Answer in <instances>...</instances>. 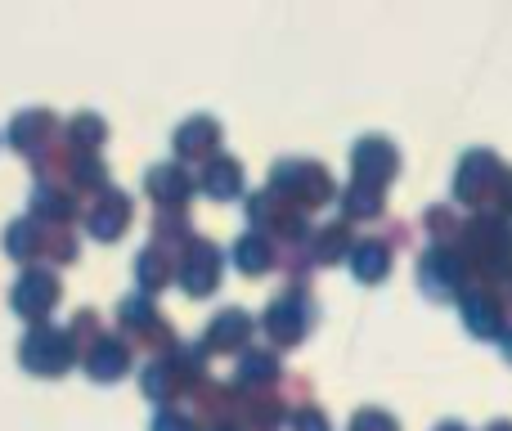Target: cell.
<instances>
[{
	"mask_svg": "<svg viewBox=\"0 0 512 431\" xmlns=\"http://www.w3.org/2000/svg\"><path fill=\"white\" fill-rule=\"evenodd\" d=\"M248 333H252V319L243 315V310H221V315L212 319V328H207V342L230 351V346H239Z\"/></svg>",
	"mask_w": 512,
	"mask_h": 431,
	"instance_id": "11",
	"label": "cell"
},
{
	"mask_svg": "<svg viewBox=\"0 0 512 431\" xmlns=\"http://www.w3.org/2000/svg\"><path fill=\"white\" fill-rule=\"evenodd\" d=\"M144 189H149L162 207H185V198L194 194V180H189V171L180 167V162H158V167H149Z\"/></svg>",
	"mask_w": 512,
	"mask_h": 431,
	"instance_id": "5",
	"label": "cell"
},
{
	"mask_svg": "<svg viewBox=\"0 0 512 431\" xmlns=\"http://www.w3.org/2000/svg\"><path fill=\"white\" fill-rule=\"evenodd\" d=\"M45 238H50V229L32 225V220H14L5 234V247L9 256H18V261H27V256H41L45 252Z\"/></svg>",
	"mask_w": 512,
	"mask_h": 431,
	"instance_id": "12",
	"label": "cell"
},
{
	"mask_svg": "<svg viewBox=\"0 0 512 431\" xmlns=\"http://www.w3.org/2000/svg\"><path fill=\"white\" fill-rule=\"evenodd\" d=\"M68 131H72V135H77V140H81V149H86V153H95V149H99V144H104L108 126H104V122H99V117L81 113V117H77V122H72V126H68Z\"/></svg>",
	"mask_w": 512,
	"mask_h": 431,
	"instance_id": "15",
	"label": "cell"
},
{
	"mask_svg": "<svg viewBox=\"0 0 512 431\" xmlns=\"http://www.w3.org/2000/svg\"><path fill=\"white\" fill-rule=\"evenodd\" d=\"M54 301H59V279H54L50 270H27L23 279L14 283V310L27 315L32 324H41V319L50 315Z\"/></svg>",
	"mask_w": 512,
	"mask_h": 431,
	"instance_id": "3",
	"label": "cell"
},
{
	"mask_svg": "<svg viewBox=\"0 0 512 431\" xmlns=\"http://www.w3.org/2000/svg\"><path fill=\"white\" fill-rule=\"evenodd\" d=\"M131 369V351H126L122 337H95L86 351V373L95 382H117Z\"/></svg>",
	"mask_w": 512,
	"mask_h": 431,
	"instance_id": "4",
	"label": "cell"
},
{
	"mask_svg": "<svg viewBox=\"0 0 512 431\" xmlns=\"http://www.w3.org/2000/svg\"><path fill=\"white\" fill-rule=\"evenodd\" d=\"M180 283H185L189 297H203L221 283V252L203 238H189V252L180 256Z\"/></svg>",
	"mask_w": 512,
	"mask_h": 431,
	"instance_id": "2",
	"label": "cell"
},
{
	"mask_svg": "<svg viewBox=\"0 0 512 431\" xmlns=\"http://www.w3.org/2000/svg\"><path fill=\"white\" fill-rule=\"evenodd\" d=\"M153 431H198V423L185 414H176V409H162V414L153 418Z\"/></svg>",
	"mask_w": 512,
	"mask_h": 431,
	"instance_id": "17",
	"label": "cell"
},
{
	"mask_svg": "<svg viewBox=\"0 0 512 431\" xmlns=\"http://www.w3.org/2000/svg\"><path fill=\"white\" fill-rule=\"evenodd\" d=\"M274 364L270 355H243V378H270Z\"/></svg>",
	"mask_w": 512,
	"mask_h": 431,
	"instance_id": "18",
	"label": "cell"
},
{
	"mask_svg": "<svg viewBox=\"0 0 512 431\" xmlns=\"http://www.w3.org/2000/svg\"><path fill=\"white\" fill-rule=\"evenodd\" d=\"M234 252H239V265L243 270H265V265H270V247L261 243V238H239V247H234Z\"/></svg>",
	"mask_w": 512,
	"mask_h": 431,
	"instance_id": "16",
	"label": "cell"
},
{
	"mask_svg": "<svg viewBox=\"0 0 512 431\" xmlns=\"http://www.w3.org/2000/svg\"><path fill=\"white\" fill-rule=\"evenodd\" d=\"M126 220H131V198H126L122 189L104 185V198L90 207V234L95 238H117L126 229Z\"/></svg>",
	"mask_w": 512,
	"mask_h": 431,
	"instance_id": "6",
	"label": "cell"
},
{
	"mask_svg": "<svg viewBox=\"0 0 512 431\" xmlns=\"http://www.w3.org/2000/svg\"><path fill=\"white\" fill-rule=\"evenodd\" d=\"M216 140H221V126H216L212 117H189V122L176 131V153H185V158H203V153L216 149Z\"/></svg>",
	"mask_w": 512,
	"mask_h": 431,
	"instance_id": "10",
	"label": "cell"
},
{
	"mask_svg": "<svg viewBox=\"0 0 512 431\" xmlns=\"http://www.w3.org/2000/svg\"><path fill=\"white\" fill-rule=\"evenodd\" d=\"M189 382H194V378H185V373H180L171 360H153L149 369L140 373L144 396H153V400H171V396H180V391H185Z\"/></svg>",
	"mask_w": 512,
	"mask_h": 431,
	"instance_id": "9",
	"label": "cell"
},
{
	"mask_svg": "<svg viewBox=\"0 0 512 431\" xmlns=\"http://www.w3.org/2000/svg\"><path fill=\"white\" fill-rule=\"evenodd\" d=\"M18 355H23V369L41 373V378H59L77 360V342H72V333H63L54 324H32V333L23 337Z\"/></svg>",
	"mask_w": 512,
	"mask_h": 431,
	"instance_id": "1",
	"label": "cell"
},
{
	"mask_svg": "<svg viewBox=\"0 0 512 431\" xmlns=\"http://www.w3.org/2000/svg\"><path fill=\"white\" fill-rule=\"evenodd\" d=\"M203 189L207 194H216V198L239 194V162L234 158H212L207 162V171H203Z\"/></svg>",
	"mask_w": 512,
	"mask_h": 431,
	"instance_id": "13",
	"label": "cell"
},
{
	"mask_svg": "<svg viewBox=\"0 0 512 431\" xmlns=\"http://www.w3.org/2000/svg\"><path fill=\"white\" fill-rule=\"evenodd\" d=\"M301 431H324V418H315V414H306V418H301V423H297Z\"/></svg>",
	"mask_w": 512,
	"mask_h": 431,
	"instance_id": "19",
	"label": "cell"
},
{
	"mask_svg": "<svg viewBox=\"0 0 512 431\" xmlns=\"http://www.w3.org/2000/svg\"><path fill=\"white\" fill-rule=\"evenodd\" d=\"M135 274H140V288H162L167 283V274H171V265H167V252H162L158 243L153 247H144L140 252V261H135Z\"/></svg>",
	"mask_w": 512,
	"mask_h": 431,
	"instance_id": "14",
	"label": "cell"
},
{
	"mask_svg": "<svg viewBox=\"0 0 512 431\" xmlns=\"http://www.w3.org/2000/svg\"><path fill=\"white\" fill-rule=\"evenodd\" d=\"M117 319H122L131 333H140V337H149V342H167V319L158 315V306H153L149 297H126L122 306H117Z\"/></svg>",
	"mask_w": 512,
	"mask_h": 431,
	"instance_id": "7",
	"label": "cell"
},
{
	"mask_svg": "<svg viewBox=\"0 0 512 431\" xmlns=\"http://www.w3.org/2000/svg\"><path fill=\"white\" fill-rule=\"evenodd\" d=\"M50 131H54V117L45 113V108H27V113H18L14 122H9V140H14V149H23V153L41 149Z\"/></svg>",
	"mask_w": 512,
	"mask_h": 431,
	"instance_id": "8",
	"label": "cell"
}]
</instances>
